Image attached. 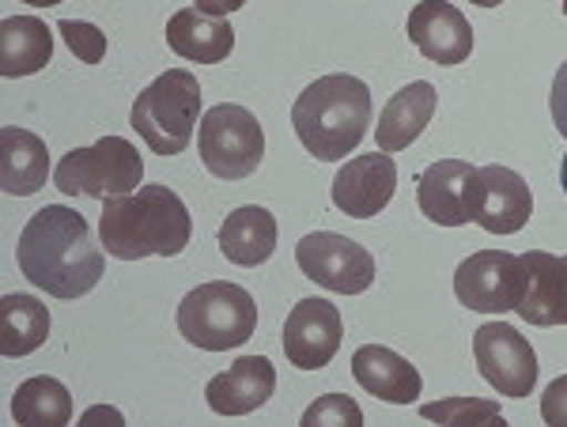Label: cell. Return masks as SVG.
<instances>
[{"mask_svg": "<svg viewBox=\"0 0 567 427\" xmlns=\"http://www.w3.org/2000/svg\"><path fill=\"white\" fill-rule=\"evenodd\" d=\"M564 15H567V0H564Z\"/></svg>", "mask_w": 567, "mask_h": 427, "instance_id": "36", "label": "cell"}, {"mask_svg": "<svg viewBox=\"0 0 567 427\" xmlns=\"http://www.w3.org/2000/svg\"><path fill=\"white\" fill-rule=\"evenodd\" d=\"M409 39L435 65H462L473 53V27L446 0H420L409 12Z\"/></svg>", "mask_w": 567, "mask_h": 427, "instance_id": "14", "label": "cell"}, {"mask_svg": "<svg viewBox=\"0 0 567 427\" xmlns=\"http://www.w3.org/2000/svg\"><path fill=\"white\" fill-rule=\"evenodd\" d=\"M548 111H553V122L560 136L567 140V61L556 69V80H553V95H548Z\"/></svg>", "mask_w": 567, "mask_h": 427, "instance_id": "30", "label": "cell"}, {"mask_svg": "<svg viewBox=\"0 0 567 427\" xmlns=\"http://www.w3.org/2000/svg\"><path fill=\"white\" fill-rule=\"evenodd\" d=\"M560 181H564V194H567V156H564V163H560Z\"/></svg>", "mask_w": 567, "mask_h": 427, "instance_id": "35", "label": "cell"}, {"mask_svg": "<svg viewBox=\"0 0 567 427\" xmlns=\"http://www.w3.org/2000/svg\"><path fill=\"white\" fill-rule=\"evenodd\" d=\"M296 261L307 280L337 295H360L374 284V258L337 231H310L296 242Z\"/></svg>", "mask_w": 567, "mask_h": 427, "instance_id": "8", "label": "cell"}, {"mask_svg": "<svg viewBox=\"0 0 567 427\" xmlns=\"http://www.w3.org/2000/svg\"><path fill=\"white\" fill-rule=\"evenodd\" d=\"M352 375L368 394L390 405H413L420 402V394H424L420 371L405 356L390 352L386 344H363V348H355Z\"/></svg>", "mask_w": 567, "mask_h": 427, "instance_id": "18", "label": "cell"}, {"mask_svg": "<svg viewBox=\"0 0 567 427\" xmlns=\"http://www.w3.org/2000/svg\"><path fill=\"white\" fill-rule=\"evenodd\" d=\"M344 325L329 299H299L284 322V356L299 371H318L341 352Z\"/></svg>", "mask_w": 567, "mask_h": 427, "instance_id": "12", "label": "cell"}, {"mask_svg": "<svg viewBox=\"0 0 567 427\" xmlns=\"http://www.w3.org/2000/svg\"><path fill=\"white\" fill-rule=\"evenodd\" d=\"M219 250L231 265L254 269L265 265L277 250V220L269 208L261 205H243L219 227Z\"/></svg>", "mask_w": 567, "mask_h": 427, "instance_id": "22", "label": "cell"}, {"mask_svg": "<svg viewBox=\"0 0 567 427\" xmlns=\"http://www.w3.org/2000/svg\"><path fill=\"white\" fill-rule=\"evenodd\" d=\"M291 125H296L299 144L318 163L352 156L371 125V87L349 72L315 80L307 91H299L291 106Z\"/></svg>", "mask_w": 567, "mask_h": 427, "instance_id": "3", "label": "cell"}, {"mask_svg": "<svg viewBox=\"0 0 567 427\" xmlns=\"http://www.w3.org/2000/svg\"><path fill=\"white\" fill-rule=\"evenodd\" d=\"M277 389V371H272L269 356H239L227 371L208 378L205 402L216 416H246L258 413Z\"/></svg>", "mask_w": 567, "mask_h": 427, "instance_id": "15", "label": "cell"}, {"mask_svg": "<svg viewBox=\"0 0 567 427\" xmlns=\"http://www.w3.org/2000/svg\"><path fill=\"white\" fill-rule=\"evenodd\" d=\"M167 45L197 65H219L235 50V27L224 15H208L200 8H182L167 23Z\"/></svg>", "mask_w": 567, "mask_h": 427, "instance_id": "19", "label": "cell"}, {"mask_svg": "<svg viewBox=\"0 0 567 427\" xmlns=\"http://www.w3.org/2000/svg\"><path fill=\"white\" fill-rule=\"evenodd\" d=\"M194 4L208 15H231V12H239L246 0H194Z\"/></svg>", "mask_w": 567, "mask_h": 427, "instance_id": "31", "label": "cell"}, {"mask_svg": "<svg viewBox=\"0 0 567 427\" xmlns=\"http://www.w3.org/2000/svg\"><path fill=\"white\" fill-rule=\"evenodd\" d=\"M542 420L548 427H567V375L553 378L542 394Z\"/></svg>", "mask_w": 567, "mask_h": 427, "instance_id": "29", "label": "cell"}, {"mask_svg": "<svg viewBox=\"0 0 567 427\" xmlns=\"http://www.w3.org/2000/svg\"><path fill=\"white\" fill-rule=\"evenodd\" d=\"M53 181L69 197L110 201V197L136 194L144 186V159L122 136H103L91 148H72L69 156H61Z\"/></svg>", "mask_w": 567, "mask_h": 427, "instance_id": "6", "label": "cell"}, {"mask_svg": "<svg viewBox=\"0 0 567 427\" xmlns=\"http://www.w3.org/2000/svg\"><path fill=\"white\" fill-rule=\"evenodd\" d=\"M473 356L477 371L496 394L529 397L537 386V352L523 333L507 322H488L473 333Z\"/></svg>", "mask_w": 567, "mask_h": 427, "instance_id": "10", "label": "cell"}, {"mask_svg": "<svg viewBox=\"0 0 567 427\" xmlns=\"http://www.w3.org/2000/svg\"><path fill=\"white\" fill-rule=\"evenodd\" d=\"M416 205L439 227H465L477 220L481 170L465 159H435L416 175Z\"/></svg>", "mask_w": 567, "mask_h": 427, "instance_id": "11", "label": "cell"}, {"mask_svg": "<svg viewBox=\"0 0 567 427\" xmlns=\"http://www.w3.org/2000/svg\"><path fill=\"white\" fill-rule=\"evenodd\" d=\"M435 87L427 80H416V84L401 87L398 95L386 103V111L379 117V129H374V140H379V152H405L409 144L416 140L420 133L427 129L435 114Z\"/></svg>", "mask_w": 567, "mask_h": 427, "instance_id": "20", "label": "cell"}, {"mask_svg": "<svg viewBox=\"0 0 567 427\" xmlns=\"http://www.w3.org/2000/svg\"><path fill=\"white\" fill-rule=\"evenodd\" d=\"M20 269L53 299H80L103 280L106 261L84 216L69 205H45L20 235Z\"/></svg>", "mask_w": 567, "mask_h": 427, "instance_id": "1", "label": "cell"}, {"mask_svg": "<svg viewBox=\"0 0 567 427\" xmlns=\"http://www.w3.org/2000/svg\"><path fill=\"white\" fill-rule=\"evenodd\" d=\"M470 4H477V8H496V4H503V0H470Z\"/></svg>", "mask_w": 567, "mask_h": 427, "instance_id": "34", "label": "cell"}, {"mask_svg": "<svg viewBox=\"0 0 567 427\" xmlns=\"http://www.w3.org/2000/svg\"><path fill=\"white\" fill-rule=\"evenodd\" d=\"M0 178L12 197H31L50 181V152L45 140L20 125L0 129Z\"/></svg>", "mask_w": 567, "mask_h": 427, "instance_id": "21", "label": "cell"}, {"mask_svg": "<svg viewBox=\"0 0 567 427\" xmlns=\"http://www.w3.org/2000/svg\"><path fill=\"white\" fill-rule=\"evenodd\" d=\"M398 189V167L390 152H368L355 156L337 170L333 178V205L352 220H371L390 205Z\"/></svg>", "mask_w": 567, "mask_h": 427, "instance_id": "13", "label": "cell"}, {"mask_svg": "<svg viewBox=\"0 0 567 427\" xmlns=\"http://www.w3.org/2000/svg\"><path fill=\"white\" fill-rule=\"evenodd\" d=\"M526 288L523 258H511L507 250H481L465 258L454 272V295L462 306L481 314H507L518 306Z\"/></svg>", "mask_w": 567, "mask_h": 427, "instance_id": "9", "label": "cell"}, {"mask_svg": "<svg viewBox=\"0 0 567 427\" xmlns=\"http://www.w3.org/2000/svg\"><path fill=\"white\" fill-rule=\"evenodd\" d=\"M427 424H458V427H481V424H503V413L496 402H481V397H446L420 408Z\"/></svg>", "mask_w": 567, "mask_h": 427, "instance_id": "26", "label": "cell"}, {"mask_svg": "<svg viewBox=\"0 0 567 427\" xmlns=\"http://www.w3.org/2000/svg\"><path fill=\"white\" fill-rule=\"evenodd\" d=\"M50 337V311L34 295L0 299V356L16 360L39 352Z\"/></svg>", "mask_w": 567, "mask_h": 427, "instance_id": "24", "label": "cell"}, {"mask_svg": "<svg viewBox=\"0 0 567 427\" xmlns=\"http://www.w3.org/2000/svg\"><path fill=\"white\" fill-rule=\"evenodd\" d=\"M53 58V31L34 15H8L0 23V76H34Z\"/></svg>", "mask_w": 567, "mask_h": 427, "instance_id": "23", "label": "cell"}, {"mask_svg": "<svg viewBox=\"0 0 567 427\" xmlns=\"http://www.w3.org/2000/svg\"><path fill=\"white\" fill-rule=\"evenodd\" d=\"M61 39L72 50V58L84 61V65H99L106 58V34L99 31L95 23H84V20H61L58 23Z\"/></svg>", "mask_w": 567, "mask_h": 427, "instance_id": "27", "label": "cell"}, {"mask_svg": "<svg viewBox=\"0 0 567 427\" xmlns=\"http://www.w3.org/2000/svg\"><path fill=\"white\" fill-rule=\"evenodd\" d=\"M99 420L122 424V413H117V408H87V413H84V424H99Z\"/></svg>", "mask_w": 567, "mask_h": 427, "instance_id": "32", "label": "cell"}, {"mask_svg": "<svg viewBox=\"0 0 567 427\" xmlns=\"http://www.w3.org/2000/svg\"><path fill=\"white\" fill-rule=\"evenodd\" d=\"M526 288L515 314L529 325H567V258L545 250L523 253Z\"/></svg>", "mask_w": 567, "mask_h": 427, "instance_id": "16", "label": "cell"}, {"mask_svg": "<svg viewBox=\"0 0 567 427\" xmlns=\"http://www.w3.org/2000/svg\"><path fill=\"white\" fill-rule=\"evenodd\" d=\"M326 424H341V427H360L363 413L352 397L344 394H326L303 413V427H326Z\"/></svg>", "mask_w": 567, "mask_h": 427, "instance_id": "28", "label": "cell"}, {"mask_svg": "<svg viewBox=\"0 0 567 427\" xmlns=\"http://www.w3.org/2000/svg\"><path fill=\"white\" fill-rule=\"evenodd\" d=\"M197 148L208 175H216L219 181H243L265 159L261 122L235 103L208 106V114L197 125Z\"/></svg>", "mask_w": 567, "mask_h": 427, "instance_id": "7", "label": "cell"}, {"mask_svg": "<svg viewBox=\"0 0 567 427\" xmlns=\"http://www.w3.org/2000/svg\"><path fill=\"white\" fill-rule=\"evenodd\" d=\"M178 333L194 348L205 352H231L243 348L258 330V303L246 288L231 280H208L194 288L178 303Z\"/></svg>", "mask_w": 567, "mask_h": 427, "instance_id": "5", "label": "cell"}, {"mask_svg": "<svg viewBox=\"0 0 567 427\" xmlns=\"http://www.w3.org/2000/svg\"><path fill=\"white\" fill-rule=\"evenodd\" d=\"M200 117L205 114H200L197 76L186 69H167L136 95L130 122L155 156H178L194 140Z\"/></svg>", "mask_w": 567, "mask_h": 427, "instance_id": "4", "label": "cell"}, {"mask_svg": "<svg viewBox=\"0 0 567 427\" xmlns=\"http://www.w3.org/2000/svg\"><path fill=\"white\" fill-rule=\"evenodd\" d=\"M12 416L16 424H34V427H58L72 420V394L65 383L50 375H34L16 389L12 397Z\"/></svg>", "mask_w": 567, "mask_h": 427, "instance_id": "25", "label": "cell"}, {"mask_svg": "<svg viewBox=\"0 0 567 427\" xmlns=\"http://www.w3.org/2000/svg\"><path fill=\"white\" fill-rule=\"evenodd\" d=\"M27 4H34V8H53V4H61V0H27Z\"/></svg>", "mask_w": 567, "mask_h": 427, "instance_id": "33", "label": "cell"}, {"mask_svg": "<svg viewBox=\"0 0 567 427\" xmlns=\"http://www.w3.org/2000/svg\"><path fill=\"white\" fill-rule=\"evenodd\" d=\"M194 220L175 189L159 181H144L136 194L110 197L99 216V242L110 258L141 261V258H178L189 247Z\"/></svg>", "mask_w": 567, "mask_h": 427, "instance_id": "2", "label": "cell"}, {"mask_svg": "<svg viewBox=\"0 0 567 427\" xmlns=\"http://www.w3.org/2000/svg\"><path fill=\"white\" fill-rule=\"evenodd\" d=\"M529 216H534V194H529L526 178L499 163L481 167V205L473 223H481L492 235H515L529 223Z\"/></svg>", "mask_w": 567, "mask_h": 427, "instance_id": "17", "label": "cell"}]
</instances>
